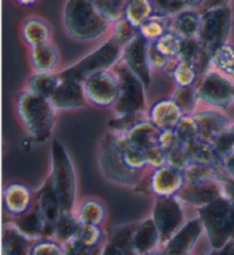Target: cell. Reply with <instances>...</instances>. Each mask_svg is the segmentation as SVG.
Instances as JSON below:
<instances>
[{"instance_id": "33", "label": "cell", "mask_w": 234, "mask_h": 255, "mask_svg": "<svg viewBox=\"0 0 234 255\" xmlns=\"http://www.w3.org/2000/svg\"><path fill=\"white\" fill-rule=\"evenodd\" d=\"M82 223L79 221L77 214L74 212H62L55 226L53 239L59 244L65 245L80 233Z\"/></svg>"}, {"instance_id": "32", "label": "cell", "mask_w": 234, "mask_h": 255, "mask_svg": "<svg viewBox=\"0 0 234 255\" xmlns=\"http://www.w3.org/2000/svg\"><path fill=\"white\" fill-rule=\"evenodd\" d=\"M75 214L82 226H102L106 218V207L101 199L88 197L81 202Z\"/></svg>"}, {"instance_id": "35", "label": "cell", "mask_w": 234, "mask_h": 255, "mask_svg": "<svg viewBox=\"0 0 234 255\" xmlns=\"http://www.w3.org/2000/svg\"><path fill=\"white\" fill-rule=\"evenodd\" d=\"M149 111L148 112H133V113H126L116 115L108 121L109 131L119 134H126L135 127L149 121Z\"/></svg>"}, {"instance_id": "44", "label": "cell", "mask_w": 234, "mask_h": 255, "mask_svg": "<svg viewBox=\"0 0 234 255\" xmlns=\"http://www.w3.org/2000/svg\"><path fill=\"white\" fill-rule=\"evenodd\" d=\"M30 255H65L64 246L53 238H40L31 247Z\"/></svg>"}, {"instance_id": "18", "label": "cell", "mask_w": 234, "mask_h": 255, "mask_svg": "<svg viewBox=\"0 0 234 255\" xmlns=\"http://www.w3.org/2000/svg\"><path fill=\"white\" fill-rule=\"evenodd\" d=\"M49 101L56 111L78 110L88 103L84 83L72 79H62Z\"/></svg>"}, {"instance_id": "47", "label": "cell", "mask_w": 234, "mask_h": 255, "mask_svg": "<svg viewBox=\"0 0 234 255\" xmlns=\"http://www.w3.org/2000/svg\"><path fill=\"white\" fill-rule=\"evenodd\" d=\"M146 163L151 169H158V167L165 166L168 164L167 153L161 148L160 146H153L143 151Z\"/></svg>"}, {"instance_id": "6", "label": "cell", "mask_w": 234, "mask_h": 255, "mask_svg": "<svg viewBox=\"0 0 234 255\" xmlns=\"http://www.w3.org/2000/svg\"><path fill=\"white\" fill-rule=\"evenodd\" d=\"M197 212L212 249H223L234 236V205L225 196H222L210 204L197 209Z\"/></svg>"}, {"instance_id": "37", "label": "cell", "mask_w": 234, "mask_h": 255, "mask_svg": "<svg viewBox=\"0 0 234 255\" xmlns=\"http://www.w3.org/2000/svg\"><path fill=\"white\" fill-rule=\"evenodd\" d=\"M169 24H170V17L169 16L154 14L151 16L150 18L138 27L140 33L150 42L156 41V40L162 37L165 33L169 31Z\"/></svg>"}, {"instance_id": "30", "label": "cell", "mask_w": 234, "mask_h": 255, "mask_svg": "<svg viewBox=\"0 0 234 255\" xmlns=\"http://www.w3.org/2000/svg\"><path fill=\"white\" fill-rule=\"evenodd\" d=\"M166 72L172 77L173 81L177 87H191L197 86L200 80V74L198 67L194 63L182 61L175 57L170 62Z\"/></svg>"}, {"instance_id": "11", "label": "cell", "mask_w": 234, "mask_h": 255, "mask_svg": "<svg viewBox=\"0 0 234 255\" xmlns=\"http://www.w3.org/2000/svg\"><path fill=\"white\" fill-rule=\"evenodd\" d=\"M182 203L176 196H156L152 218L164 246L185 225Z\"/></svg>"}, {"instance_id": "57", "label": "cell", "mask_w": 234, "mask_h": 255, "mask_svg": "<svg viewBox=\"0 0 234 255\" xmlns=\"http://www.w3.org/2000/svg\"><path fill=\"white\" fill-rule=\"evenodd\" d=\"M204 255H207V254H204Z\"/></svg>"}, {"instance_id": "45", "label": "cell", "mask_w": 234, "mask_h": 255, "mask_svg": "<svg viewBox=\"0 0 234 255\" xmlns=\"http://www.w3.org/2000/svg\"><path fill=\"white\" fill-rule=\"evenodd\" d=\"M152 42L162 54L168 56L169 58L177 57L181 45V38L177 37L175 33L168 31L167 33H165L162 37Z\"/></svg>"}, {"instance_id": "12", "label": "cell", "mask_w": 234, "mask_h": 255, "mask_svg": "<svg viewBox=\"0 0 234 255\" xmlns=\"http://www.w3.org/2000/svg\"><path fill=\"white\" fill-rule=\"evenodd\" d=\"M88 103L98 107H112L119 97V80L116 72L106 70L93 74L84 81Z\"/></svg>"}, {"instance_id": "49", "label": "cell", "mask_w": 234, "mask_h": 255, "mask_svg": "<svg viewBox=\"0 0 234 255\" xmlns=\"http://www.w3.org/2000/svg\"><path fill=\"white\" fill-rule=\"evenodd\" d=\"M181 139L178 138L175 129H168V130H161L159 140H158V146H160L166 153H169L170 150L176 148L177 146H180Z\"/></svg>"}, {"instance_id": "28", "label": "cell", "mask_w": 234, "mask_h": 255, "mask_svg": "<svg viewBox=\"0 0 234 255\" xmlns=\"http://www.w3.org/2000/svg\"><path fill=\"white\" fill-rule=\"evenodd\" d=\"M32 242V239L23 235L11 222L3 227V255H30Z\"/></svg>"}, {"instance_id": "5", "label": "cell", "mask_w": 234, "mask_h": 255, "mask_svg": "<svg viewBox=\"0 0 234 255\" xmlns=\"http://www.w3.org/2000/svg\"><path fill=\"white\" fill-rule=\"evenodd\" d=\"M49 177L56 191L62 212H73L77 196L74 166L65 146L57 139H54L50 146Z\"/></svg>"}, {"instance_id": "55", "label": "cell", "mask_w": 234, "mask_h": 255, "mask_svg": "<svg viewBox=\"0 0 234 255\" xmlns=\"http://www.w3.org/2000/svg\"><path fill=\"white\" fill-rule=\"evenodd\" d=\"M226 131H228V133L230 134V137L232 138V140L234 142V122L230 123V126H229L228 129H226Z\"/></svg>"}, {"instance_id": "25", "label": "cell", "mask_w": 234, "mask_h": 255, "mask_svg": "<svg viewBox=\"0 0 234 255\" xmlns=\"http://www.w3.org/2000/svg\"><path fill=\"white\" fill-rule=\"evenodd\" d=\"M30 63L33 72L54 73L59 64V53L51 41L30 48Z\"/></svg>"}, {"instance_id": "58", "label": "cell", "mask_w": 234, "mask_h": 255, "mask_svg": "<svg viewBox=\"0 0 234 255\" xmlns=\"http://www.w3.org/2000/svg\"><path fill=\"white\" fill-rule=\"evenodd\" d=\"M233 239H234V236H233Z\"/></svg>"}, {"instance_id": "54", "label": "cell", "mask_w": 234, "mask_h": 255, "mask_svg": "<svg viewBox=\"0 0 234 255\" xmlns=\"http://www.w3.org/2000/svg\"><path fill=\"white\" fill-rule=\"evenodd\" d=\"M14 1L21 6H31L37 3L39 0H14Z\"/></svg>"}, {"instance_id": "51", "label": "cell", "mask_w": 234, "mask_h": 255, "mask_svg": "<svg viewBox=\"0 0 234 255\" xmlns=\"http://www.w3.org/2000/svg\"><path fill=\"white\" fill-rule=\"evenodd\" d=\"M231 5V0H202L201 5L199 7V10L207 11L212 9H216V8L225 7Z\"/></svg>"}, {"instance_id": "40", "label": "cell", "mask_w": 234, "mask_h": 255, "mask_svg": "<svg viewBox=\"0 0 234 255\" xmlns=\"http://www.w3.org/2000/svg\"><path fill=\"white\" fill-rule=\"evenodd\" d=\"M93 1L100 14L112 25L125 18L128 0H93Z\"/></svg>"}, {"instance_id": "20", "label": "cell", "mask_w": 234, "mask_h": 255, "mask_svg": "<svg viewBox=\"0 0 234 255\" xmlns=\"http://www.w3.org/2000/svg\"><path fill=\"white\" fill-rule=\"evenodd\" d=\"M192 117L199 128L200 137L210 142L223 133L230 126L229 117L220 109L210 107L207 110L197 111Z\"/></svg>"}, {"instance_id": "53", "label": "cell", "mask_w": 234, "mask_h": 255, "mask_svg": "<svg viewBox=\"0 0 234 255\" xmlns=\"http://www.w3.org/2000/svg\"><path fill=\"white\" fill-rule=\"evenodd\" d=\"M216 252H218V255H234V239L232 238L223 249Z\"/></svg>"}, {"instance_id": "19", "label": "cell", "mask_w": 234, "mask_h": 255, "mask_svg": "<svg viewBox=\"0 0 234 255\" xmlns=\"http://www.w3.org/2000/svg\"><path fill=\"white\" fill-rule=\"evenodd\" d=\"M34 193L21 182H10L3 189V209L11 218H17L32 209Z\"/></svg>"}, {"instance_id": "17", "label": "cell", "mask_w": 234, "mask_h": 255, "mask_svg": "<svg viewBox=\"0 0 234 255\" xmlns=\"http://www.w3.org/2000/svg\"><path fill=\"white\" fill-rule=\"evenodd\" d=\"M204 233L200 218L185 222V225L162 246L166 255H190Z\"/></svg>"}, {"instance_id": "16", "label": "cell", "mask_w": 234, "mask_h": 255, "mask_svg": "<svg viewBox=\"0 0 234 255\" xmlns=\"http://www.w3.org/2000/svg\"><path fill=\"white\" fill-rule=\"evenodd\" d=\"M108 235L101 226H82L77 236L64 246L65 255H102Z\"/></svg>"}, {"instance_id": "41", "label": "cell", "mask_w": 234, "mask_h": 255, "mask_svg": "<svg viewBox=\"0 0 234 255\" xmlns=\"http://www.w3.org/2000/svg\"><path fill=\"white\" fill-rule=\"evenodd\" d=\"M138 32H140L138 27L134 26L132 23H129L126 18H124L113 24L110 31V37L113 38L118 45L124 48L136 37Z\"/></svg>"}, {"instance_id": "8", "label": "cell", "mask_w": 234, "mask_h": 255, "mask_svg": "<svg viewBox=\"0 0 234 255\" xmlns=\"http://www.w3.org/2000/svg\"><path fill=\"white\" fill-rule=\"evenodd\" d=\"M119 80V97L112 110L116 115L148 112L146 87L140 78L135 75L125 62L120 59L113 67Z\"/></svg>"}, {"instance_id": "26", "label": "cell", "mask_w": 234, "mask_h": 255, "mask_svg": "<svg viewBox=\"0 0 234 255\" xmlns=\"http://www.w3.org/2000/svg\"><path fill=\"white\" fill-rule=\"evenodd\" d=\"M21 35L30 48L50 41L51 26L49 23L39 16H30L21 25Z\"/></svg>"}, {"instance_id": "46", "label": "cell", "mask_w": 234, "mask_h": 255, "mask_svg": "<svg viewBox=\"0 0 234 255\" xmlns=\"http://www.w3.org/2000/svg\"><path fill=\"white\" fill-rule=\"evenodd\" d=\"M156 13L172 17L185 8H189L184 0H152Z\"/></svg>"}, {"instance_id": "23", "label": "cell", "mask_w": 234, "mask_h": 255, "mask_svg": "<svg viewBox=\"0 0 234 255\" xmlns=\"http://www.w3.org/2000/svg\"><path fill=\"white\" fill-rule=\"evenodd\" d=\"M137 223L116 227L111 230L102 255H137L132 244Z\"/></svg>"}, {"instance_id": "24", "label": "cell", "mask_w": 234, "mask_h": 255, "mask_svg": "<svg viewBox=\"0 0 234 255\" xmlns=\"http://www.w3.org/2000/svg\"><path fill=\"white\" fill-rule=\"evenodd\" d=\"M201 26V11L196 8H185L170 17L169 31L180 38L198 37Z\"/></svg>"}, {"instance_id": "21", "label": "cell", "mask_w": 234, "mask_h": 255, "mask_svg": "<svg viewBox=\"0 0 234 255\" xmlns=\"http://www.w3.org/2000/svg\"><path fill=\"white\" fill-rule=\"evenodd\" d=\"M150 121L160 130L175 129L184 117L183 112L172 98L160 99L149 109Z\"/></svg>"}, {"instance_id": "15", "label": "cell", "mask_w": 234, "mask_h": 255, "mask_svg": "<svg viewBox=\"0 0 234 255\" xmlns=\"http://www.w3.org/2000/svg\"><path fill=\"white\" fill-rule=\"evenodd\" d=\"M149 45L150 41L146 40L138 32L128 45L122 49L121 59L125 62L129 70L135 75L140 78L141 81L144 83L146 89L151 86L152 82V67L149 61Z\"/></svg>"}, {"instance_id": "27", "label": "cell", "mask_w": 234, "mask_h": 255, "mask_svg": "<svg viewBox=\"0 0 234 255\" xmlns=\"http://www.w3.org/2000/svg\"><path fill=\"white\" fill-rule=\"evenodd\" d=\"M160 132L161 130L159 128L154 126L149 120V121L140 123L124 135L130 146L144 151L150 147L158 145Z\"/></svg>"}, {"instance_id": "48", "label": "cell", "mask_w": 234, "mask_h": 255, "mask_svg": "<svg viewBox=\"0 0 234 255\" xmlns=\"http://www.w3.org/2000/svg\"><path fill=\"white\" fill-rule=\"evenodd\" d=\"M174 58H169L168 56L162 54L161 51L158 49L153 42H150L149 45V61L150 65L152 67L153 71H165L168 69L170 62Z\"/></svg>"}, {"instance_id": "56", "label": "cell", "mask_w": 234, "mask_h": 255, "mask_svg": "<svg viewBox=\"0 0 234 255\" xmlns=\"http://www.w3.org/2000/svg\"><path fill=\"white\" fill-rule=\"evenodd\" d=\"M146 255H166V254L164 252V250H156V251H153V252H151Z\"/></svg>"}, {"instance_id": "52", "label": "cell", "mask_w": 234, "mask_h": 255, "mask_svg": "<svg viewBox=\"0 0 234 255\" xmlns=\"http://www.w3.org/2000/svg\"><path fill=\"white\" fill-rule=\"evenodd\" d=\"M223 187H224V196L234 205V180H231V179H228L224 177Z\"/></svg>"}, {"instance_id": "38", "label": "cell", "mask_w": 234, "mask_h": 255, "mask_svg": "<svg viewBox=\"0 0 234 255\" xmlns=\"http://www.w3.org/2000/svg\"><path fill=\"white\" fill-rule=\"evenodd\" d=\"M176 105L180 107L184 115H193L197 112V106L200 103L199 96H198L197 87H177L175 88L172 97Z\"/></svg>"}, {"instance_id": "39", "label": "cell", "mask_w": 234, "mask_h": 255, "mask_svg": "<svg viewBox=\"0 0 234 255\" xmlns=\"http://www.w3.org/2000/svg\"><path fill=\"white\" fill-rule=\"evenodd\" d=\"M212 69L221 72L234 81V43L228 42L214 54Z\"/></svg>"}, {"instance_id": "3", "label": "cell", "mask_w": 234, "mask_h": 255, "mask_svg": "<svg viewBox=\"0 0 234 255\" xmlns=\"http://www.w3.org/2000/svg\"><path fill=\"white\" fill-rule=\"evenodd\" d=\"M18 120L34 142H45L53 135L56 110L49 99L39 97L26 89L19 91L14 99Z\"/></svg>"}, {"instance_id": "36", "label": "cell", "mask_w": 234, "mask_h": 255, "mask_svg": "<svg viewBox=\"0 0 234 255\" xmlns=\"http://www.w3.org/2000/svg\"><path fill=\"white\" fill-rule=\"evenodd\" d=\"M154 14H156V8L152 0H128L125 18L134 26L140 27Z\"/></svg>"}, {"instance_id": "43", "label": "cell", "mask_w": 234, "mask_h": 255, "mask_svg": "<svg viewBox=\"0 0 234 255\" xmlns=\"http://www.w3.org/2000/svg\"><path fill=\"white\" fill-rule=\"evenodd\" d=\"M202 55V48L198 37L196 38H181L180 50L177 58L182 61H188L197 65Z\"/></svg>"}, {"instance_id": "13", "label": "cell", "mask_w": 234, "mask_h": 255, "mask_svg": "<svg viewBox=\"0 0 234 255\" xmlns=\"http://www.w3.org/2000/svg\"><path fill=\"white\" fill-rule=\"evenodd\" d=\"M222 196H224L223 179L216 178L188 180L176 195L183 204L191 205L196 210Z\"/></svg>"}, {"instance_id": "7", "label": "cell", "mask_w": 234, "mask_h": 255, "mask_svg": "<svg viewBox=\"0 0 234 255\" xmlns=\"http://www.w3.org/2000/svg\"><path fill=\"white\" fill-rule=\"evenodd\" d=\"M122 49L124 48L109 35L100 46L57 73L61 79H72L84 83L95 73L112 70L122 57Z\"/></svg>"}, {"instance_id": "42", "label": "cell", "mask_w": 234, "mask_h": 255, "mask_svg": "<svg viewBox=\"0 0 234 255\" xmlns=\"http://www.w3.org/2000/svg\"><path fill=\"white\" fill-rule=\"evenodd\" d=\"M175 131L183 143L192 142L200 137V131L196 120L193 119L192 115H184L180 122H178L177 127L175 128Z\"/></svg>"}, {"instance_id": "29", "label": "cell", "mask_w": 234, "mask_h": 255, "mask_svg": "<svg viewBox=\"0 0 234 255\" xmlns=\"http://www.w3.org/2000/svg\"><path fill=\"white\" fill-rule=\"evenodd\" d=\"M62 79L59 78L57 72H54V73L33 72L26 80L25 89L39 97L49 99L55 90L57 89Z\"/></svg>"}, {"instance_id": "1", "label": "cell", "mask_w": 234, "mask_h": 255, "mask_svg": "<svg viewBox=\"0 0 234 255\" xmlns=\"http://www.w3.org/2000/svg\"><path fill=\"white\" fill-rule=\"evenodd\" d=\"M98 164L106 180L133 188L140 185L151 169L142 150L130 146L124 134L111 131L100 141Z\"/></svg>"}, {"instance_id": "4", "label": "cell", "mask_w": 234, "mask_h": 255, "mask_svg": "<svg viewBox=\"0 0 234 255\" xmlns=\"http://www.w3.org/2000/svg\"><path fill=\"white\" fill-rule=\"evenodd\" d=\"M232 23L233 10L231 5L201 13V26L198 39L202 48V55L197 63L200 78L212 69L214 54L229 42Z\"/></svg>"}, {"instance_id": "31", "label": "cell", "mask_w": 234, "mask_h": 255, "mask_svg": "<svg viewBox=\"0 0 234 255\" xmlns=\"http://www.w3.org/2000/svg\"><path fill=\"white\" fill-rule=\"evenodd\" d=\"M9 222L13 223L23 235H25L32 241H38V239L43 237L45 227H43L42 219L34 204L29 212L21 215V217L11 218Z\"/></svg>"}, {"instance_id": "14", "label": "cell", "mask_w": 234, "mask_h": 255, "mask_svg": "<svg viewBox=\"0 0 234 255\" xmlns=\"http://www.w3.org/2000/svg\"><path fill=\"white\" fill-rule=\"evenodd\" d=\"M34 206L37 207L45 227L42 238H53L55 226L62 214V207L49 175L37 193H34Z\"/></svg>"}, {"instance_id": "10", "label": "cell", "mask_w": 234, "mask_h": 255, "mask_svg": "<svg viewBox=\"0 0 234 255\" xmlns=\"http://www.w3.org/2000/svg\"><path fill=\"white\" fill-rule=\"evenodd\" d=\"M200 103L223 110L234 103V81L215 69H210L197 83Z\"/></svg>"}, {"instance_id": "2", "label": "cell", "mask_w": 234, "mask_h": 255, "mask_svg": "<svg viewBox=\"0 0 234 255\" xmlns=\"http://www.w3.org/2000/svg\"><path fill=\"white\" fill-rule=\"evenodd\" d=\"M63 26L75 41L92 42L110 33V24L95 7L93 0H66L63 6Z\"/></svg>"}, {"instance_id": "50", "label": "cell", "mask_w": 234, "mask_h": 255, "mask_svg": "<svg viewBox=\"0 0 234 255\" xmlns=\"http://www.w3.org/2000/svg\"><path fill=\"white\" fill-rule=\"evenodd\" d=\"M221 170L225 178L234 180V149L221 159Z\"/></svg>"}, {"instance_id": "22", "label": "cell", "mask_w": 234, "mask_h": 255, "mask_svg": "<svg viewBox=\"0 0 234 255\" xmlns=\"http://www.w3.org/2000/svg\"><path fill=\"white\" fill-rule=\"evenodd\" d=\"M132 244L137 255H146L158 250L161 245L160 234L152 218L144 219L137 223L136 229L133 234Z\"/></svg>"}, {"instance_id": "34", "label": "cell", "mask_w": 234, "mask_h": 255, "mask_svg": "<svg viewBox=\"0 0 234 255\" xmlns=\"http://www.w3.org/2000/svg\"><path fill=\"white\" fill-rule=\"evenodd\" d=\"M185 147L191 162L221 166V159L217 156L215 148L210 141L199 138L186 143Z\"/></svg>"}, {"instance_id": "9", "label": "cell", "mask_w": 234, "mask_h": 255, "mask_svg": "<svg viewBox=\"0 0 234 255\" xmlns=\"http://www.w3.org/2000/svg\"><path fill=\"white\" fill-rule=\"evenodd\" d=\"M186 180L184 170L170 164L150 169L135 190L148 196H176Z\"/></svg>"}]
</instances>
